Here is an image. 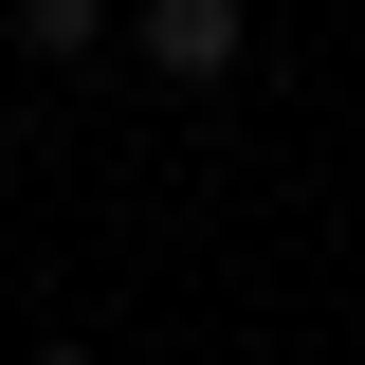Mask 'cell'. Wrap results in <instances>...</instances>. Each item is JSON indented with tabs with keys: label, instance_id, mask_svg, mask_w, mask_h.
Wrapping results in <instances>:
<instances>
[{
	"label": "cell",
	"instance_id": "cell-1",
	"mask_svg": "<svg viewBox=\"0 0 365 365\" xmlns=\"http://www.w3.org/2000/svg\"><path fill=\"white\" fill-rule=\"evenodd\" d=\"M128 37H146V73H165V91H220L237 55H256V0H146Z\"/></svg>",
	"mask_w": 365,
	"mask_h": 365
},
{
	"label": "cell",
	"instance_id": "cell-2",
	"mask_svg": "<svg viewBox=\"0 0 365 365\" xmlns=\"http://www.w3.org/2000/svg\"><path fill=\"white\" fill-rule=\"evenodd\" d=\"M110 37V0H19V55H91Z\"/></svg>",
	"mask_w": 365,
	"mask_h": 365
},
{
	"label": "cell",
	"instance_id": "cell-3",
	"mask_svg": "<svg viewBox=\"0 0 365 365\" xmlns=\"http://www.w3.org/2000/svg\"><path fill=\"white\" fill-rule=\"evenodd\" d=\"M19 365H91V347H19Z\"/></svg>",
	"mask_w": 365,
	"mask_h": 365
}]
</instances>
